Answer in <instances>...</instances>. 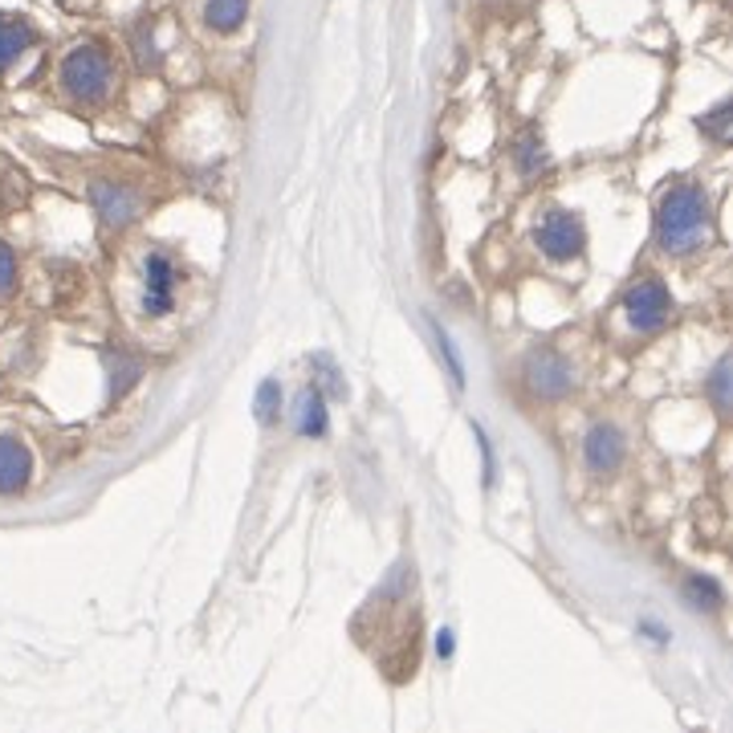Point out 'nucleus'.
<instances>
[{
  "label": "nucleus",
  "instance_id": "nucleus-10",
  "mask_svg": "<svg viewBox=\"0 0 733 733\" xmlns=\"http://www.w3.org/2000/svg\"><path fill=\"white\" fill-rule=\"evenodd\" d=\"M33 46V25L29 21H13V16H0V74Z\"/></svg>",
  "mask_w": 733,
  "mask_h": 733
},
{
  "label": "nucleus",
  "instance_id": "nucleus-3",
  "mask_svg": "<svg viewBox=\"0 0 733 733\" xmlns=\"http://www.w3.org/2000/svg\"><path fill=\"white\" fill-rule=\"evenodd\" d=\"M90 200H95V212L102 228L111 233H123L127 224L139 221L144 212V196L131 188V184H119V179H95L90 184Z\"/></svg>",
  "mask_w": 733,
  "mask_h": 733
},
{
  "label": "nucleus",
  "instance_id": "nucleus-22",
  "mask_svg": "<svg viewBox=\"0 0 733 733\" xmlns=\"http://www.w3.org/2000/svg\"><path fill=\"white\" fill-rule=\"evenodd\" d=\"M436 656H452V632H440V636H436Z\"/></svg>",
  "mask_w": 733,
  "mask_h": 733
},
{
  "label": "nucleus",
  "instance_id": "nucleus-5",
  "mask_svg": "<svg viewBox=\"0 0 733 733\" xmlns=\"http://www.w3.org/2000/svg\"><path fill=\"white\" fill-rule=\"evenodd\" d=\"M623 310H628V322L644 331V335H653L660 331L664 322L672 319V294L656 277H644L636 286L628 289V298H623Z\"/></svg>",
  "mask_w": 733,
  "mask_h": 733
},
{
  "label": "nucleus",
  "instance_id": "nucleus-1",
  "mask_svg": "<svg viewBox=\"0 0 733 733\" xmlns=\"http://www.w3.org/2000/svg\"><path fill=\"white\" fill-rule=\"evenodd\" d=\"M709 237V196L697 184H672L656 208V245L664 253H693Z\"/></svg>",
  "mask_w": 733,
  "mask_h": 733
},
{
  "label": "nucleus",
  "instance_id": "nucleus-18",
  "mask_svg": "<svg viewBox=\"0 0 733 733\" xmlns=\"http://www.w3.org/2000/svg\"><path fill=\"white\" fill-rule=\"evenodd\" d=\"M709 392H713V403H718V412L721 415L730 412V359H721V363H718L713 380H709Z\"/></svg>",
  "mask_w": 733,
  "mask_h": 733
},
{
  "label": "nucleus",
  "instance_id": "nucleus-8",
  "mask_svg": "<svg viewBox=\"0 0 733 733\" xmlns=\"http://www.w3.org/2000/svg\"><path fill=\"white\" fill-rule=\"evenodd\" d=\"M623 452H628V445H623V432L616 428V424H595V428L587 432V440H583V461H587L591 473H616L623 464Z\"/></svg>",
  "mask_w": 733,
  "mask_h": 733
},
{
  "label": "nucleus",
  "instance_id": "nucleus-6",
  "mask_svg": "<svg viewBox=\"0 0 733 733\" xmlns=\"http://www.w3.org/2000/svg\"><path fill=\"white\" fill-rule=\"evenodd\" d=\"M176 286H179V265L172 261L167 249H151L144 261V310L147 314H167L176 302Z\"/></svg>",
  "mask_w": 733,
  "mask_h": 733
},
{
  "label": "nucleus",
  "instance_id": "nucleus-17",
  "mask_svg": "<svg viewBox=\"0 0 733 733\" xmlns=\"http://www.w3.org/2000/svg\"><path fill=\"white\" fill-rule=\"evenodd\" d=\"M25 196H29V184H25V176H21L16 167H9V176L0 179V216H4V212H13V208L25 200Z\"/></svg>",
  "mask_w": 733,
  "mask_h": 733
},
{
  "label": "nucleus",
  "instance_id": "nucleus-2",
  "mask_svg": "<svg viewBox=\"0 0 733 733\" xmlns=\"http://www.w3.org/2000/svg\"><path fill=\"white\" fill-rule=\"evenodd\" d=\"M58 78H62V90L74 98V102L95 107V102H102V98L111 95L114 65L102 46H78L65 53L62 74H58Z\"/></svg>",
  "mask_w": 733,
  "mask_h": 733
},
{
  "label": "nucleus",
  "instance_id": "nucleus-13",
  "mask_svg": "<svg viewBox=\"0 0 733 733\" xmlns=\"http://www.w3.org/2000/svg\"><path fill=\"white\" fill-rule=\"evenodd\" d=\"M685 604L701 607V611H718V607L725 604V591H721V583L718 579H709V574H688Z\"/></svg>",
  "mask_w": 733,
  "mask_h": 733
},
{
  "label": "nucleus",
  "instance_id": "nucleus-7",
  "mask_svg": "<svg viewBox=\"0 0 733 733\" xmlns=\"http://www.w3.org/2000/svg\"><path fill=\"white\" fill-rule=\"evenodd\" d=\"M526 383L530 392H538L543 399H558L567 396L574 387V375H571V363L562 359L558 351H534L526 359Z\"/></svg>",
  "mask_w": 733,
  "mask_h": 733
},
{
  "label": "nucleus",
  "instance_id": "nucleus-15",
  "mask_svg": "<svg viewBox=\"0 0 733 733\" xmlns=\"http://www.w3.org/2000/svg\"><path fill=\"white\" fill-rule=\"evenodd\" d=\"M513 156H518V167H522L526 176H538L546 163H550V160H546V151H543V139H538L534 131L518 139V151H513Z\"/></svg>",
  "mask_w": 733,
  "mask_h": 733
},
{
  "label": "nucleus",
  "instance_id": "nucleus-4",
  "mask_svg": "<svg viewBox=\"0 0 733 733\" xmlns=\"http://www.w3.org/2000/svg\"><path fill=\"white\" fill-rule=\"evenodd\" d=\"M583 245H587L583 221L574 212H567V208H546L543 224H538V249L550 261H571V257L583 253Z\"/></svg>",
  "mask_w": 733,
  "mask_h": 733
},
{
  "label": "nucleus",
  "instance_id": "nucleus-14",
  "mask_svg": "<svg viewBox=\"0 0 733 733\" xmlns=\"http://www.w3.org/2000/svg\"><path fill=\"white\" fill-rule=\"evenodd\" d=\"M730 119H733V102H721V107H713L709 114L697 119V131H701L705 139H713V144H725V139H730Z\"/></svg>",
  "mask_w": 733,
  "mask_h": 733
},
{
  "label": "nucleus",
  "instance_id": "nucleus-19",
  "mask_svg": "<svg viewBox=\"0 0 733 733\" xmlns=\"http://www.w3.org/2000/svg\"><path fill=\"white\" fill-rule=\"evenodd\" d=\"M13 286H16V257H13V249L0 240V298H4Z\"/></svg>",
  "mask_w": 733,
  "mask_h": 733
},
{
  "label": "nucleus",
  "instance_id": "nucleus-21",
  "mask_svg": "<svg viewBox=\"0 0 733 733\" xmlns=\"http://www.w3.org/2000/svg\"><path fill=\"white\" fill-rule=\"evenodd\" d=\"M477 432V440H481V461H485V485H494V452H489V440H485V432Z\"/></svg>",
  "mask_w": 733,
  "mask_h": 733
},
{
  "label": "nucleus",
  "instance_id": "nucleus-16",
  "mask_svg": "<svg viewBox=\"0 0 733 733\" xmlns=\"http://www.w3.org/2000/svg\"><path fill=\"white\" fill-rule=\"evenodd\" d=\"M277 412H282V387H277V380H265L257 387V420L277 424Z\"/></svg>",
  "mask_w": 733,
  "mask_h": 733
},
{
  "label": "nucleus",
  "instance_id": "nucleus-12",
  "mask_svg": "<svg viewBox=\"0 0 733 733\" xmlns=\"http://www.w3.org/2000/svg\"><path fill=\"white\" fill-rule=\"evenodd\" d=\"M326 399H322L319 387H310V392H302V399H298V432L302 436H326Z\"/></svg>",
  "mask_w": 733,
  "mask_h": 733
},
{
  "label": "nucleus",
  "instance_id": "nucleus-11",
  "mask_svg": "<svg viewBox=\"0 0 733 733\" xmlns=\"http://www.w3.org/2000/svg\"><path fill=\"white\" fill-rule=\"evenodd\" d=\"M249 16V0H208L204 25L212 33H237Z\"/></svg>",
  "mask_w": 733,
  "mask_h": 733
},
{
  "label": "nucleus",
  "instance_id": "nucleus-9",
  "mask_svg": "<svg viewBox=\"0 0 733 733\" xmlns=\"http://www.w3.org/2000/svg\"><path fill=\"white\" fill-rule=\"evenodd\" d=\"M29 448L13 440V436H0V494H21L29 485Z\"/></svg>",
  "mask_w": 733,
  "mask_h": 733
},
{
  "label": "nucleus",
  "instance_id": "nucleus-20",
  "mask_svg": "<svg viewBox=\"0 0 733 733\" xmlns=\"http://www.w3.org/2000/svg\"><path fill=\"white\" fill-rule=\"evenodd\" d=\"M436 331V347H440V355L448 359V371H452V380H457V387L464 383V366H461V359H457V351H452V343H448V335L440 331V326H432Z\"/></svg>",
  "mask_w": 733,
  "mask_h": 733
}]
</instances>
